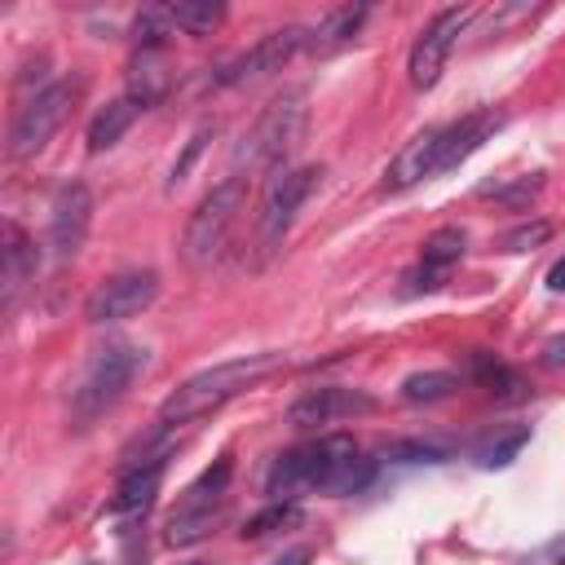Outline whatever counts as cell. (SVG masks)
Segmentation results:
<instances>
[{
  "instance_id": "obj_34",
  "label": "cell",
  "mask_w": 565,
  "mask_h": 565,
  "mask_svg": "<svg viewBox=\"0 0 565 565\" xmlns=\"http://www.w3.org/2000/svg\"><path fill=\"white\" fill-rule=\"evenodd\" d=\"M556 565H565V556H561V561H556Z\"/></svg>"
},
{
  "instance_id": "obj_4",
  "label": "cell",
  "mask_w": 565,
  "mask_h": 565,
  "mask_svg": "<svg viewBox=\"0 0 565 565\" xmlns=\"http://www.w3.org/2000/svg\"><path fill=\"white\" fill-rule=\"evenodd\" d=\"M243 199H247V177H225L221 185H212L199 199V207L190 212V225L181 234V252H185V260L194 269L212 265L225 252L230 230H234V221L243 212Z\"/></svg>"
},
{
  "instance_id": "obj_10",
  "label": "cell",
  "mask_w": 565,
  "mask_h": 565,
  "mask_svg": "<svg viewBox=\"0 0 565 565\" xmlns=\"http://www.w3.org/2000/svg\"><path fill=\"white\" fill-rule=\"evenodd\" d=\"M88 221H93V194L84 181H66L57 194H53V207H49V252L57 260H71L84 238H88Z\"/></svg>"
},
{
  "instance_id": "obj_6",
  "label": "cell",
  "mask_w": 565,
  "mask_h": 565,
  "mask_svg": "<svg viewBox=\"0 0 565 565\" xmlns=\"http://www.w3.org/2000/svg\"><path fill=\"white\" fill-rule=\"evenodd\" d=\"M71 102H75V84L66 79H53L44 84L40 93H31L18 115H13V128H9V154L13 159H31L49 146V137L62 128V119L71 115Z\"/></svg>"
},
{
  "instance_id": "obj_27",
  "label": "cell",
  "mask_w": 565,
  "mask_h": 565,
  "mask_svg": "<svg viewBox=\"0 0 565 565\" xmlns=\"http://www.w3.org/2000/svg\"><path fill=\"white\" fill-rule=\"evenodd\" d=\"M547 238H552V225L547 221H525V225H516V230L503 234V247L508 252H530V247H539Z\"/></svg>"
},
{
  "instance_id": "obj_2",
  "label": "cell",
  "mask_w": 565,
  "mask_h": 565,
  "mask_svg": "<svg viewBox=\"0 0 565 565\" xmlns=\"http://www.w3.org/2000/svg\"><path fill=\"white\" fill-rule=\"evenodd\" d=\"M282 358L278 353H252V358H234V362H216L199 375H190L185 384H177L163 406H159V419L163 424H190L199 415H212L216 406L234 402L238 393H247L256 380H265Z\"/></svg>"
},
{
  "instance_id": "obj_29",
  "label": "cell",
  "mask_w": 565,
  "mask_h": 565,
  "mask_svg": "<svg viewBox=\"0 0 565 565\" xmlns=\"http://www.w3.org/2000/svg\"><path fill=\"white\" fill-rule=\"evenodd\" d=\"M539 185H543V177L534 172V177H521L516 185H499V190H494V185H486L481 194H494V199H503V203H512V207H521V203H530V199L539 194Z\"/></svg>"
},
{
  "instance_id": "obj_16",
  "label": "cell",
  "mask_w": 565,
  "mask_h": 565,
  "mask_svg": "<svg viewBox=\"0 0 565 565\" xmlns=\"http://www.w3.org/2000/svg\"><path fill=\"white\" fill-rule=\"evenodd\" d=\"M216 521H221V494H185L181 512L168 521V543L190 547V543L207 539Z\"/></svg>"
},
{
  "instance_id": "obj_5",
  "label": "cell",
  "mask_w": 565,
  "mask_h": 565,
  "mask_svg": "<svg viewBox=\"0 0 565 565\" xmlns=\"http://www.w3.org/2000/svg\"><path fill=\"white\" fill-rule=\"evenodd\" d=\"M141 371H146V349H137L128 340H115V344L97 349L93 362H88V371L79 375V388H75V419L88 424V419L106 415L128 393V384Z\"/></svg>"
},
{
  "instance_id": "obj_7",
  "label": "cell",
  "mask_w": 565,
  "mask_h": 565,
  "mask_svg": "<svg viewBox=\"0 0 565 565\" xmlns=\"http://www.w3.org/2000/svg\"><path fill=\"white\" fill-rule=\"evenodd\" d=\"M313 181H318V168H282L278 177H269L265 199H260V230H256L260 234V252H278L282 247V238H287L300 203L309 199Z\"/></svg>"
},
{
  "instance_id": "obj_13",
  "label": "cell",
  "mask_w": 565,
  "mask_h": 565,
  "mask_svg": "<svg viewBox=\"0 0 565 565\" xmlns=\"http://www.w3.org/2000/svg\"><path fill=\"white\" fill-rule=\"evenodd\" d=\"M375 402L358 388H309L305 397H296L287 406V424L291 428H318V424H331V419H344V415H366Z\"/></svg>"
},
{
  "instance_id": "obj_26",
  "label": "cell",
  "mask_w": 565,
  "mask_h": 565,
  "mask_svg": "<svg viewBox=\"0 0 565 565\" xmlns=\"http://www.w3.org/2000/svg\"><path fill=\"white\" fill-rule=\"evenodd\" d=\"M530 441V428H512L508 437H499V441H490V446H481L477 450V463L481 468H503V463H512L516 459V450Z\"/></svg>"
},
{
  "instance_id": "obj_32",
  "label": "cell",
  "mask_w": 565,
  "mask_h": 565,
  "mask_svg": "<svg viewBox=\"0 0 565 565\" xmlns=\"http://www.w3.org/2000/svg\"><path fill=\"white\" fill-rule=\"evenodd\" d=\"M309 556H313L309 547H287V552H278L269 565H309Z\"/></svg>"
},
{
  "instance_id": "obj_1",
  "label": "cell",
  "mask_w": 565,
  "mask_h": 565,
  "mask_svg": "<svg viewBox=\"0 0 565 565\" xmlns=\"http://www.w3.org/2000/svg\"><path fill=\"white\" fill-rule=\"evenodd\" d=\"M375 477V459L358 450L353 437L331 433L318 441H305L296 450H282L265 477V490L282 503H296L305 494H358Z\"/></svg>"
},
{
  "instance_id": "obj_20",
  "label": "cell",
  "mask_w": 565,
  "mask_h": 565,
  "mask_svg": "<svg viewBox=\"0 0 565 565\" xmlns=\"http://www.w3.org/2000/svg\"><path fill=\"white\" fill-rule=\"evenodd\" d=\"M159 477H163V468H128L119 490H115V499H110V512L115 516H141L154 503Z\"/></svg>"
},
{
  "instance_id": "obj_31",
  "label": "cell",
  "mask_w": 565,
  "mask_h": 565,
  "mask_svg": "<svg viewBox=\"0 0 565 565\" xmlns=\"http://www.w3.org/2000/svg\"><path fill=\"white\" fill-rule=\"evenodd\" d=\"M543 362H547V366H565V335H552V340L543 344Z\"/></svg>"
},
{
  "instance_id": "obj_17",
  "label": "cell",
  "mask_w": 565,
  "mask_h": 565,
  "mask_svg": "<svg viewBox=\"0 0 565 565\" xmlns=\"http://www.w3.org/2000/svg\"><path fill=\"white\" fill-rule=\"evenodd\" d=\"M137 102L124 93V97H115V102H106L97 115H93V124H88V150L93 154H102V150H110L128 128H132V119H137Z\"/></svg>"
},
{
  "instance_id": "obj_18",
  "label": "cell",
  "mask_w": 565,
  "mask_h": 565,
  "mask_svg": "<svg viewBox=\"0 0 565 565\" xmlns=\"http://www.w3.org/2000/svg\"><path fill=\"white\" fill-rule=\"evenodd\" d=\"M35 274V247L18 225H4V305L13 309L18 291L26 287V278Z\"/></svg>"
},
{
  "instance_id": "obj_9",
  "label": "cell",
  "mask_w": 565,
  "mask_h": 565,
  "mask_svg": "<svg viewBox=\"0 0 565 565\" xmlns=\"http://www.w3.org/2000/svg\"><path fill=\"white\" fill-rule=\"evenodd\" d=\"M472 9H441L424 31L419 40L411 44V62H406V75H411V88H433L446 71V57L455 49V40L463 35Z\"/></svg>"
},
{
  "instance_id": "obj_3",
  "label": "cell",
  "mask_w": 565,
  "mask_h": 565,
  "mask_svg": "<svg viewBox=\"0 0 565 565\" xmlns=\"http://www.w3.org/2000/svg\"><path fill=\"white\" fill-rule=\"evenodd\" d=\"M305 124H309V106H305V93L291 88L282 97H274L260 119L243 132V146L234 150V163H243L247 172H260V168H278L305 137Z\"/></svg>"
},
{
  "instance_id": "obj_30",
  "label": "cell",
  "mask_w": 565,
  "mask_h": 565,
  "mask_svg": "<svg viewBox=\"0 0 565 565\" xmlns=\"http://www.w3.org/2000/svg\"><path fill=\"white\" fill-rule=\"evenodd\" d=\"M388 455H411V459H441L446 450H441V446H419V441H406V446H388Z\"/></svg>"
},
{
  "instance_id": "obj_11",
  "label": "cell",
  "mask_w": 565,
  "mask_h": 565,
  "mask_svg": "<svg viewBox=\"0 0 565 565\" xmlns=\"http://www.w3.org/2000/svg\"><path fill=\"white\" fill-rule=\"evenodd\" d=\"M463 247H468V234H463L459 225L433 230V234L424 238V247H419V265L406 274V291H411V296H415V291H437V287L450 278V269L463 260Z\"/></svg>"
},
{
  "instance_id": "obj_24",
  "label": "cell",
  "mask_w": 565,
  "mask_h": 565,
  "mask_svg": "<svg viewBox=\"0 0 565 565\" xmlns=\"http://www.w3.org/2000/svg\"><path fill=\"white\" fill-rule=\"evenodd\" d=\"M296 521H300V508H296V503H282V499H274L265 512L247 516V525H243V539H265V534H274V530H287V525H296Z\"/></svg>"
},
{
  "instance_id": "obj_19",
  "label": "cell",
  "mask_w": 565,
  "mask_h": 565,
  "mask_svg": "<svg viewBox=\"0 0 565 565\" xmlns=\"http://www.w3.org/2000/svg\"><path fill=\"white\" fill-rule=\"evenodd\" d=\"M163 93H168V66H163L159 49H141L137 62H132V71H128V97L146 110V106H154Z\"/></svg>"
},
{
  "instance_id": "obj_14",
  "label": "cell",
  "mask_w": 565,
  "mask_h": 565,
  "mask_svg": "<svg viewBox=\"0 0 565 565\" xmlns=\"http://www.w3.org/2000/svg\"><path fill=\"white\" fill-rule=\"evenodd\" d=\"M437 154H441V128H424V132H415L397 154H393V163L384 168V190H411L415 181H424V177H433L437 172Z\"/></svg>"
},
{
  "instance_id": "obj_33",
  "label": "cell",
  "mask_w": 565,
  "mask_h": 565,
  "mask_svg": "<svg viewBox=\"0 0 565 565\" xmlns=\"http://www.w3.org/2000/svg\"><path fill=\"white\" fill-rule=\"evenodd\" d=\"M547 287H552V291H565V256L547 269Z\"/></svg>"
},
{
  "instance_id": "obj_21",
  "label": "cell",
  "mask_w": 565,
  "mask_h": 565,
  "mask_svg": "<svg viewBox=\"0 0 565 565\" xmlns=\"http://www.w3.org/2000/svg\"><path fill=\"white\" fill-rule=\"evenodd\" d=\"M163 9H168L172 31H185V35H212L225 22L221 0H177V4H163Z\"/></svg>"
},
{
  "instance_id": "obj_8",
  "label": "cell",
  "mask_w": 565,
  "mask_h": 565,
  "mask_svg": "<svg viewBox=\"0 0 565 565\" xmlns=\"http://www.w3.org/2000/svg\"><path fill=\"white\" fill-rule=\"evenodd\" d=\"M159 296V274L154 269H119L110 274L84 305V318L88 322H124V318H137L141 309H150V300Z\"/></svg>"
},
{
  "instance_id": "obj_25",
  "label": "cell",
  "mask_w": 565,
  "mask_h": 565,
  "mask_svg": "<svg viewBox=\"0 0 565 565\" xmlns=\"http://www.w3.org/2000/svg\"><path fill=\"white\" fill-rule=\"evenodd\" d=\"M472 380L477 384H486L490 393H508V388H516V375L494 358V353H472Z\"/></svg>"
},
{
  "instance_id": "obj_28",
  "label": "cell",
  "mask_w": 565,
  "mask_h": 565,
  "mask_svg": "<svg viewBox=\"0 0 565 565\" xmlns=\"http://www.w3.org/2000/svg\"><path fill=\"white\" fill-rule=\"evenodd\" d=\"M207 137H212V124H203V128H194V137L185 141V154H181V159L172 163V177H168V190H172V185H181V181L190 177V168H194V159L203 154V146H207Z\"/></svg>"
},
{
  "instance_id": "obj_15",
  "label": "cell",
  "mask_w": 565,
  "mask_h": 565,
  "mask_svg": "<svg viewBox=\"0 0 565 565\" xmlns=\"http://www.w3.org/2000/svg\"><path fill=\"white\" fill-rule=\"evenodd\" d=\"M503 119L494 115V110H481V115H468V119H459V124H450V128H441V154H437V172H450V168H459L472 150H481L486 146V137H494V128H499Z\"/></svg>"
},
{
  "instance_id": "obj_12",
  "label": "cell",
  "mask_w": 565,
  "mask_h": 565,
  "mask_svg": "<svg viewBox=\"0 0 565 565\" xmlns=\"http://www.w3.org/2000/svg\"><path fill=\"white\" fill-rule=\"evenodd\" d=\"M305 44H309V31H305V26L269 31V35L256 40L221 79H225V84H243V79H260V75H269V71H282V62H291Z\"/></svg>"
},
{
  "instance_id": "obj_23",
  "label": "cell",
  "mask_w": 565,
  "mask_h": 565,
  "mask_svg": "<svg viewBox=\"0 0 565 565\" xmlns=\"http://www.w3.org/2000/svg\"><path fill=\"white\" fill-rule=\"evenodd\" d=\"M455 393V375L450 371H415L402 380V397L406 402H441Z\"/></svg>"
},
{
  "instance_id": "obj_22",
  "label": "cell",
  "mask_w": 565,
  "mask_h": 565,
  "mask_svg": "<svg viewBox=\"0 0 565 565\" xmlns=\"http://www.w3.org/2000/svg\"><path fill=\"white\" fill-rule=\"evenodd\" d=\"M362 22H366V4H344V9H331V13H327L318 26H313L309 49H335V44L353 40Z\"/></svg>"
}]
</instances>
